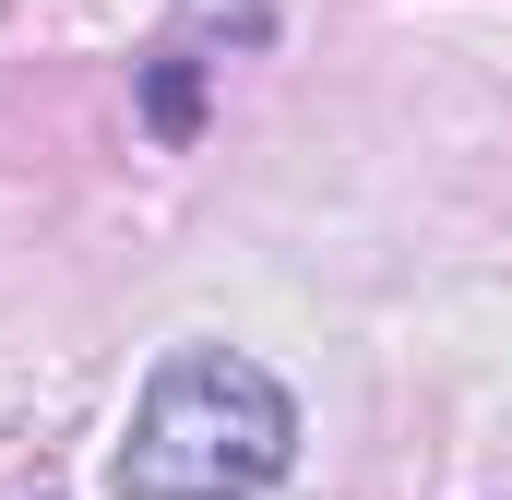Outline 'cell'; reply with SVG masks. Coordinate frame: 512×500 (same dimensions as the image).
I'll use <instances>...</instances> for the list:
<instances>
[{
	"label": "cell",
	"mask_w": 512,
	"mask_h": 500,
	"mask_svg": "<svg viewBox=\"0 0 512 500\" xmlns=\"http://www.w3.org/2000/svg\"><path fill=\"white\" fill-rule=\"evenodd\" d=\"M286 465H298L286 381L262 358H239V346H179L143 381L108 477H120V500H262Z\"/></svg>",
	"instance_id": "obj_1"
},
{
	"label": "cell",
	"mask_w": 512,
	"mask_h": 500,
	"mask_svg": "<svg viewBox=\"0 0 512 500\" xmlns=\"http://www.w3.org/2000/svg\"><path fill=\"white\" fill-rule=\"evenodd\" d=\"M143 131H155V143H191V131H203V60H179V48L143 60Z\"/></svg>",
	"instance_id": "obj_2"
}]
</instances>
